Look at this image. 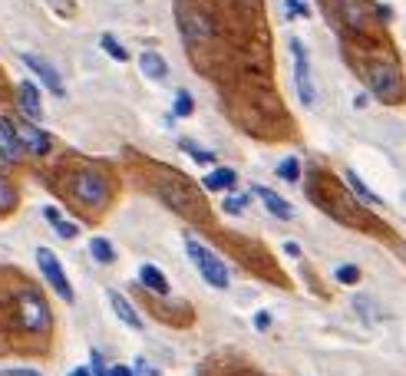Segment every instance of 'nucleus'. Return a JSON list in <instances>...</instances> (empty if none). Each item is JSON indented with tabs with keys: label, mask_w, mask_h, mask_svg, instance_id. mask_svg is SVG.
I'll list each match as a JSON object with an SVG mask.
<instances>
[{
	"label": "nucleus",
	"mask_w": 406,
	"mask_h": 376,
	"mask_svg": "<svg viewBox=\"0 0 406 376\" xmlns=\"http://www.w3.org/2000/svg\"><path fill=\"white\" fill-rule=\"evenodd\" d=\"M110 307H112V313L119 317L126 327H132V330H143V317L136 313V307H132L126 297H122L119 290H110Z\"/></svg>",
	"instance_id": "obj_11"
},
{
	"label": "nucleus",
	"mask_w": 406,
	"mask_h": 376,
	"mask_svg": "<svg viewBox=\"0 0 406 376\" xmlns=\"http://www.w3.org/2000/svg\"><path fill=\"white\" fill-rule=\"evenodd\" d=\"M0 159L7 162L20 159V142H17V132H13V122L4 116H0Z\"/></svg>",
	"instance_id": "obj_12"
},
{
	"label": "nucleus",
	"mask_w": 406,
	"mask_h": 376,
	"mask_svg": "<svg viewBox=\"0 0 406 376\" xmlns=\"http://www.w3.org/2000/svg\"><path fill=\"white\" fill-rule=\"evenodd\" d=\"M53 231L60 238H66V241H73V238L79 235V228L73 225V221H63V218H56V221H53Z\"/></svg>",
	"instance_id": "obj_24"
},
{
	"label": "nucleus",
	"mask_w": 406,
	"mask_h": 376,
	"mask_svg": "<svg viewBox=\"0 0 406 376\" xmlns=\"http://www.w3.org/2000/svg\"><path fill=\"white\" fill-rule=\"evenodd\" d=\"M20 60L30 66V70L40 76V79H44V86L50 89L53 96H63V93H66V89H63V79H60V70H56L53 63H46L44 56H33V53H23Z\"/></svg>",
	"instance_id": "obj_8"
},
{
	"label": "nucleus",
	"mask_w": 406,
	"mask_h": 376,
	"mask_svg": "<svg viewBox=\"0 0 406 376\" xmlns=\"http://www.w3.org/2000/svg\"><path fill=\"white\" fill-rule=\"evenodd\" d=\"M13 205H17V188L0 175V212H11Z\"/></svg>",
	"instance_id": "obj_18"
},
{
	"label": "nucleus",
	"mask_w": 406,
	"mask_h": 376,
	"mask_svg": "<svg viewBox=\"0 0 406 376\" xmlns=\"http://www.w3.org/2000/svg\"><path fill=\"white\" fill-rule=\"evenodd\" d=\"M66 376H93V373H89V366H77L73 373H66Z\"/></svg>",
	"instance_id": "obj_34"
},
{
	"label": "nucleus",
	"mask_w": 406,
	"mask_h": 376,
	"mask_svg": "<svg viewBox=\"0 0 406 376\" xmlns=\"http://www.w3.org/2000/svg\"><path fill=\"white\" fill-rule=\"evenodd\" d=\"M284 251H287V254H291V258H297V254H301V247H297L294 241H287V245H284Z\"/></svg>",
	"instance_id": "obj_33"
},
{
	"label": "nucleus",
	"mask_w": 406,
	"mask_h": 376,
	"mask_svg": "<svg viewBox=\"0 0 406 376\" xmlns=\"http://www.w3.org/2000/svg\"><path fill=\"white\" fill-rule=\"evenodd\" d=\"M89 373H93V376H110V370H106V363H103V356H99L96 350L89 354Z\"/></svg>",
	"instance_id": "obj_26"
},
{
	"label": "nucleus",
	"mask_w": 406,
	"mask_h": 376,
	"mask_svg": "<svg viewBox=\"0 0 406 376\" xmlns=\"http://www.w3.org/2000/svg\"><path fill=\"white\" fill-rule=\"evenodd\" d=\"M17 99H20V112L30 122H40L44 119V106H40V89L33 86L30 79H20L17 83Z\"/></svg>",
	"instance_id": "obj_9"
},
{
	"label": "nucleus",
	"mask_w": 406,
	"mask_h": 376,
	"mask_svg": "<svg viewBox=\"0 0 406 376\" xmlns=\"http://www.w3.org/2000/svg\"><path fill=\"white\" fill-rule=\"evenodd\" d=\"M139 284H143L145 290H152V294H159V297H165V294H169V278H165L162 271L155 268V264H143V268H139Z\"/></svg>",
	"instance_id": "obj_13"
},
{
	"label": "nucleus",
	"mask_w": 406,
	"mask_h": 376,
	"mask_svg": "<svg viewBox=\"0 0 406 376\" xmlns=\"http://www.w3.org/2000/svg\"><path fill=\"white\" fill-rule=\"evenodd\" d=\"M254 195L261 198L264 208H268V212H271L275 218H281V221H291V218H294V208H291V205H287L277 192H271V188H264V185H254Z\"/></svg>",
	"instance_id": "obj_10"
},
{
	"label": "nucleus",
	"mask_w": 406,
	"mask_h": 376,
	"mask_svg": "<svg viewBox=\"0 0 406 376\" xmlns=\"http://www.w3.org/2000/svg\"><path fill=\"white\" fill-rule=\"evenodd\" d=\"M89 254H93L99 264H112V261H116V251H112V245L106 238H93V241H89Z\"/></svg>",
	"instance_id": "obj_16"
},
{
	"label": "nucleus",
	"mask_w": 406,
	"mask_h": 376,
	"mask_svg": "<svg viewBox=\"0 0 406 376\" xmlns=\"http://www.w3.org/2000/svg\"><path fill=\"white\" fill-rule=\"evenodd\" d=\"M235 182H238L235 169H215V172H209L205 179H202V185H205L209 192H228Z\"/></svg>",
	"instance_id": "obj_15"
},
{
	"label": "nucleus",
	"mask_w": 406,
	"mask_h": 376,
	"mask_svg": "<svg viewBox=\"0 0 406 376\" xmlns=\"http://www.w3.org/2000/svg\"><path fill=\"white\" fill-rule=\"evenodd\" d=\"M172 112H176V116H192V112H195V103H192V96H188V89H178L176 93V106H172Z\"/></svg>",
	"instance_id": "obj_21"
},
{
	"label": "nucleus",
	"mask_w": 406,
	"mask_h": 376,
	"mask_svg": "<svg viewBox=\"0 0 406 376\" xmlns=\"http://www.w3.org/2000/svg\"><path fill=\"white\" fill-rule=\"evenodd\" d=\"M13 311H17V323H20L27 333H46L50 330V307L46 301L37 294V290L23 287L13 301Z\"/></svg>",
	"instance_id": "obj_2"
},
{
	"label": "nucleus",
	"mask_w": 406,
	"mask_h": 376,
	"mask_svg": "<svg viewBox=\"0 0 406 376\" xmlns=\"http://www.w3.org/2000/svg\"><path fill=\"white\" fill-rule=\"evenodd\" d=\"M268 327H271V313L258 311V313H254V330H268Z\"/></svg>",
	"instance_id": "obj_29"
},
{
	"label": "nucleus",
	"mask_w": 406,
	"mask_h": 376,
	"mask_svg": "<svg viewBox=\"0 0 406 376\" xmlns=\"http://www.w3.org/2000/svg\"><path fill=\"white\" fill-rule=\"evenodd\" d=\"M37 268H40V274H44L46 284L56 290V297H60V301H66V304L77 301V294H73L70 280H66L63 264H60V258H56L50 247H37Z\"/></svg>",
	"instance_id": "obj_3"
},
{
	"label": "nucleus",
	"mask_w": 406,
	"mask_h": 376,
	"mask_svg": "<svg viewBox=\"0 0 406 376\" xmlns=\"http://www.w3.org/2000/svg\"><path fill=\"white\" fill-rule=\"evenodd\" d=\"M287 13H297V17H308V7L301 0H287Z\"/></svg>",
	"instance_id": "obj_30"
},
{
	"label": "nucleus",
	"mask_w": 406,
	"mask_h": 376,
	"mask_svg": "<svg viewBox=\"0 0 406 376\" xmlns=\"http://www.w3.org/2000/svg\"><path fill=\"white\" fill-rule=\"evenodd\" d=\"M0 376H40V373L30 370V366H13V370H0Z\"/></svg>",
	"instance_id": "obj_28"
},
{
	"label": "nucleus",
	"mask_w": 406,
	"mask_h": 376,
	"mask_svg": "<svg viewBox=\"0 0 406 376\" xmlns=\"http://www.w3.org/2000/svg\"><path fill=\"white\" fill-rule=\"evenodd\" d=\"M277 175H281L284 182L294 185L297 175H301V165H297V159H284V162H281V165H277Z\"/></svg>",
	"instance_id": "obj_22"
},
{
	"label": "nucleus",
	"mask_w": 406,
	"mask_h": 376,
	"mask_svg": "<svg viewBox=\"0 0 406 376\" xmlns=\"http://www.w3.org/2000/svg\"><path fill=\"white\" fill-rule=\"evenodd\" d=\"M182 149H185L195 162H202V165H209V162H215V152L202 149V145H195V142H188V139H182Z\"/></svg>",
	"instance_id": "obj_20"
},
{
	"label": "nucleus",
	"mask_w": 406,
	"mask_h": 376,
	"mask_svg": "<svg viewBox=\"0 0 406 376\" xmlns=\"http://www.w3.org/2000/svg\"><path fill=\"white\" fill-rule=\"evenodd\" d=\"M139 70H143V76L155 79V83H162L165 76H169V63H165L155 50H145V53L139 56Z\"/></svg>",
	"instance_id": "obj_14"
},
{
	"label": "nucleus",
	"mask_w": 406,
	"mask_h": 376,
	"mask_svg": "<svg viewBox=\"0 0 406 376\" xmlns=\"http://www.w3.org/2000/svg\"><path fill=\"white\" fill-rule=\"evenodd\" d=\"M99 46H103V50H106V53H110L112 60H116V63H126V60H129L126 46H122L119 40L112 37V33H103V37H99Z\"/></svg>",
	"instance_id": "obj_17"
},
{
	"label": "nucleus",
	"mask_w": 406,
	"mask_h": 376,
	"mask_svg": "<svg viewBox=\"0 0 406 376\" xmlns=\"http://www.w3.org/2000/svg\"><path fill=\"white\" fill-rule=\"evenodd\" d=\"M13 132H17L20 149H27L30 155H46V152H50V136H46L37 122H30V119H17V122H13Z\"/></svg>",
	"instance_id": "obj_7"
},
{
	"label": "nucleus",
	"mask_w": 406,
	"mask_h": 376,
	"mask_svg": "<svg viewBox=\"0 0 406 376\" xmlns=\"http://www.w3.org/2000/svg\"><path fill=\"white\" fill-rule=\"evenodd\" d=\"M370 89L374 96H380L384 103H396L400 93H403V79H400V70L393 63H370Z\"/></svg>",
	"instance_id": "obj_4"
},
{
	"label": "nucleus",
	"mask_w": 406,
	"mask_h": 376,
	"mask_svg": "<svg viewBox=\"0 0 406 376\" xmlns=\"http://www.w3.org/2000/svg\"><path fill=\"white\" fill-rule=\"evenodd\" d=\"M347 185H351L353 192L360 195L363 202H370V205H380V198H376V195H374V192H370V188H367V185H363V182H360V179H357V172H347Z\"/></svg>",
	"instance_id": "obj_19"
},
{
	"label": "nucleus",
	"mask_w": 406,
	"mask_h": 376,
	"mask_svg": "<svg viewBox=\"0 0 406 376\" xmlns=\"http://www.w3.org/2000/svg\"><path fill=\"white\" fill-rule=\"evenodd\" d=\"M110 376H132V370L129 366H122V363H116V366H110Z\"/></svg>",
	"instance_id": "obj_31"
},
{
	"label": "nucleus",
	"mask_w": 406,
	"mask_h": 376,
	"mask_svg": "<svg viewBox=\"0 0 406 376\" xmlns=\"http://www.w3.org/2000/svg\"><path fill=\"white\" fill-rule=\"evenodd\" d=\"M185 254L188 261L195 264V271L202 274V280L209 284V287L215 290H225L228 287V268H225V261L211 251V247H205L202 241H195V238H185Z\"/></svg>",
	"instance_id": "obj_1"
},
{
	"label": "nucleus",
	"mask_w": 406,
	"mask_h": 376,
	"mask_svg": "<svg viewBox=\"0 0 406 376\" xmlns=\"http://www.w3.org/2000/svg\"><path fill=\"white\" fill-rule=\"evenodd\" d=\"M129 370H132V376H159V370H155L152 363H145V360H136Z\"/></svg>",
	"instance_id": "obj_27"
},
{
	"label": "nucleus",
	"mask_w": 406,
	"mask_h": 376,
	"mask_svg": "<svg viewBox=\"0 0 406 376\" xmlns=\"http://www.w3.org/2000/svg\"><path fill=\"white\" fill-rule=\"evenodd\" d=\"M244 205H248V198H244V195H228L221 208H225L228 215H242V212H244Z\"/></svg>",
	"instance_id": "obj_25"
},
{
	"label": "nucleus",
	"mask_w": 406,
	"mask_h": 376,
	"mask_svg": "<svg viewBox=\"0 0 406 376\" xmlns=\"http://www.w3.org/2000/svg\"><path fill=\"white\" fill-rule=\"evenodd\" d=\"M73 195H77L83 205L89 208H99V205H106V182H103V175L96 172H79L73 179Z\"/></svg>",
	"instance_id": "obj_6"
},
{
	"label": "nucleus",
	"mask_w": 406,
	"mask_h": 376,
	"mask_svg": "<svg viewBox=\"0 0 406 376\" xmlns=\"http://www.w3.org/2000/svg\"><path fill=\"white\" fill-rule=\"evenodd\" d=\"M334 278L341 280V284H357L360 280V268L357 264H341V268L334 271Z\"/></svg>",
	"instance_id": "obj_23"
},
{
	"label": "nucleus",
	"mask_w": 406,
	"mask_h": 376,
	"mask_svg": "<svg viewBox=\"0 0 406 376\" xmlns=\"http://www.w3.org/2000/svg\"><path fill=\"white\" fill-rule=\"evenodd\" d=\"M291 50H294V83H297V96L304 106H314V79H310V63H308V50L301 40H291Z\"/></svg>",
	"instance_id": "obj_5"
},
{
	"label": "nucleus",
	"mask_w": 406,
	"mask_h": 376,
	"mask_svg": "<svg viewBox=\"0 0 406 376\" xmlns=\"http://www.w3.org/2000/svg\"><path fill=\"white\" fill-rule=\"evenodd\" d=\"M44 218H46V221H50V225H53L56 218H60V212H56V208H50V205H46V208H44Z\"/></svg>",
	"instance_id": "obj_32"
}]
</instances>
